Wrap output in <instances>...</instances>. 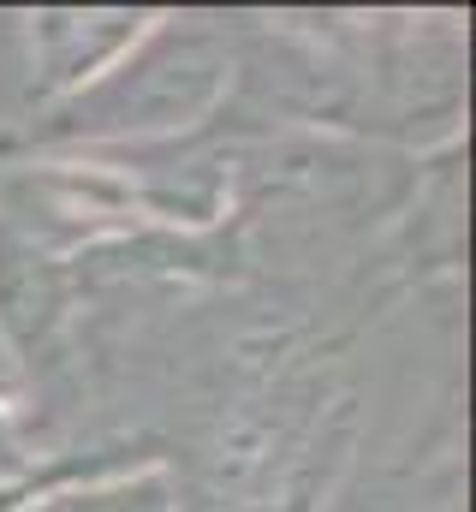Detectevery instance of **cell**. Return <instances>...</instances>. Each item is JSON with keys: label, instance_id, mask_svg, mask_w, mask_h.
Segmentation results:
<instances>
[{"label": "cell", "instance_id": "obj_5", "mask_svg": "<svg viewBox=\"0 0 476 512\" xmlns=\"http://www.w3.org/2000/svg\"><path fill=\"white\" fill-rule=\"evenodd\" d=\"M6 512H60V495H42V501H18V507Z\"/></svg>", "mask_w": 476, "mask_h": 512}, {"label": "cell", "instance_id": "obj_2", "mask_svg": "<svg viewBox=\"0 0 476 512\" xmlns=\"http://www.w3.org/2000/svg\"><path fill=\"white\" fill-rule=\"evenodd\" d=\"M149 30V12H36L30 18V90L42 108L96 84Z\"/></svg>", "mask_w": 476, "mask_h": 512}, {"label": "cell", "instance_id": "obj_4", "mask_svg": "<svg viewBox=\"0 0 476 512\" xmlns=\"http://www.w3.org/2000/svg\"><path fill=\"white\" fill-rule=\"evenodd\" d=\"M60 512H179V489L161 465H143V471H114L66 489Z\"/></svg>", "mask_w": 476, "mask_h": 512}, {"label": "cell", "instance_id": "obj_3", "mask_svg": "<svg viewBox=\"0 0 476 512\" xmlns=\"http://www.w3.org/2000/svg\"><path fill=\"white\" fill-rule=\"evenodd\" d=\"M60 268L36 251L30 239L0 227V334L12 346H42L60 322Z\"/></svg>", "mask_w": 476, "mask_h": 512}, {"label": "cell", "instance_id": "obj_1", "mask_svg": "<svg viewBox=\"0 0 476 512\" xmlns=\"http://www.w3.org/2000/svg\"><path fill=\"white\" fill-rule=\"evenodd\" d=\"M233 78V54L215 30L191 18H149V30L78 96L48 108L60 143H125L197 126Z\"/></svg>", "mask_w": 476, "mask_h": 512}]
</instances>
